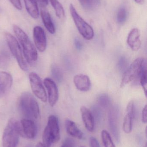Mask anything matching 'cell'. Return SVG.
I'll return each instance as SVG.
<instances>
[{
  "label": "cell",
  "mask_w": 147,
  "mask_h": 147,
  "mask_svg": "<svg viewBox=\"0 0 147 147\" xmlns=\"http://www.w3.org/2000/svg\"><path fill=\"white\" fill-rule=\"evenodd\" d=\"M0 11H1V9H0Z\"/></svg>",
  "instance_id": "obj_43"
},
{
  "label": "cell",
  "mask_w": 147,
  "mask_h": 147,
  "mask_svg": "<svg viewBox=\"0 0 147 147\" xmlns=\"http://www.w3.org/2000/svg\"><path fill=\"white\" fill-rule=\"evenodd\" d=\"M140 33V30L137 28L132 29L128 36V45L133 51H137L140 49L141 45V42Z\"/></svg>",
  "instance_id": "obj_17"
},
{
  "label": "cell",
  "mask_w": 147,
  "mask_h": 147,
  "mask_svg": "<svg viewBox=\"0 0 147 147\" xmlns=\"http://www.w3.org/2000/svg\"><path fill=\"white\" fill-rule=\"evenodd\" d=\"M5 38L10 51L16 59L20 68L24 71H27V65L24 59L20 46L17 40L9 33H5Z\"/></svg>",
  "instance_id": "obj_7"
},
{
  "label": "cell",
  "mask_w": 147,
  "mask_h": 147,
  "mask_svg": "<svg viewBox=\"0 0 147 147\" xmlns=\"http://www.w3.org/2000/svg\"><path fill=\"white\" fill-rule=\"evenodd\" d=\"M81 5L85 8H88V2L89 0H79Z\"/></svg>",
  "instance_id": "obj_36"
},
{
  "label": "cell",
  "mask_w": 147,
  "mask_h": 147,
  "mask_svg": "<svg viewBox=\"0 0 147 147\" xmlns=\"http://www.w3.org/2000/svg\"><path fill=\"white\" fill-rule=\"evenodd\" d=\"M73 82L76 88L80 91H88L91 86L89 78L85 74H79L75 75L73 78Z\"/></svg>",
  "instance_id": "obj_16"
},
{
  "label": "cell",
  "mask_w": 147,
  "mask_h": 147,
  "mask_svg": "<svg viewBox=\"0 0 147 147\" xmlns=\"http://www.w3.org/2000/svg\"><path fill=\"white\" fill-rule=\"evenodd\" d=\"M60 139V131L58 118L54 115L49 117L46 127L42 135V143L45 147H50Z\"/></svg>",
  "instance_id": "obj_4"
},
{
  "label": "cell",
  "mask_w": 147,
  "mask_h": 147,
  "mask_svg": "<svg viewBox=\"0 0 147 147\" xmlns=\"http://www.w3.org/2000/svg\"><path fill=\"white\" fill-rule=\"evenodd\" d=\"M41 16L42 22L47 30L51 34L55 33V26L49 12L45 8H42L41 10Z\"/></svg>",
  "instance_id": "obj_19"
},
{
  "label": "cell",
  "mask_w": 147,
  "mask_h": 147,
  "mask_svg": "<svg viewBox=\"0 0 147 147\" xmlns=\"http://www.w3.org/2000/svg\"><path fill=\"white\" fill-rule=\"evenodd\" d=\"M13 30L22 47L26 61L30 65L35 63L38 59L36 48L26 34L19 26L14 25Z\"/></svg>",
  "instance_id": "obj_3"
},
{
  "label": "cell",
  "mask_w": 147,
  "mask_h": 147,
  "mask_svg": "<svg viewBox=\"0 0 147 147\" xmlns=\"http://www.w3.org/2000/svg\"><path fill=\"white\" fill-rule=\"evenodd\" d=\"M53 8L55 10V14L58 18L63 19L65 17V11L62 4L58 0H49Z\"/></svg>",
  "instance_id": "obj_21"
},
{
  "label": "cell",
  "mask_w": 147,
  "mask_h": 147,
  "mask_svg": "<svg viewBox=\"0 0 147 147\" xmlns=\"http://www.w3.org/2000/svg\"><path fill=\"white\" fill-rule=\"evenodd\" d=\"M28 78L34 94L42 102H46L47 100L46 93L39 76L35 72H32L29 74Z\"/></svg>",
  "instance_id": "obj_8"
},
{
  "label": "cell",
  "mask_w": 147,
  "mask_h": 147,
  "mask_svg": "<svg viewBox=\"0 0 147 147\" xmlns=\"http://www.w3.org/2000/svg\"><path fill=\"white\" fill-rule=\"evenodd\" d=\"M35 147H45L42 142H39L37 144Z\"/></svg>",
  "instance_id": "obj_37"
},
{
  "label": "cell",
  "mask_w": 147,
  "mask_h": 147,
  "mask_svg": "<svg viewBox=\"0 0 147 147\" xmlns=\"http://www.w3.org/2000/svg\"><path fill=\"white\" fill-rule=\"evenodd\" d=\"M147 127L146 128V136H147Z\"/></svg>",
  "instance_id": "obj_39"
},
{
  "label": "cell",
  "mask_w": 147,
  "mask_h": 147,
  "mask_svg": "<svg viewBox=\"0 0 147 147\" xmlns=\"http://www.w3.org/2000/svg\"><path fill=\"white\" fill-rule=\"evenodd\" d=\"M51 73L53 77L58 82H60L63 79V74L60 69L58 66L54 65L51 67Z\"/></svg>",
  "instance_id": "obj_26"
},
{
  "label": "cell",
  "mask_w": 147,
  "mask_h": 147,
  "mask_svg": "<svg viewBox=\"0 0 147 147\" xmlns=\"http://www.w3.org/2000/svg\"><path fill=\"white\" fill-rule=\"evenodd\" d=\"M18 105L20 111L26 119L33 121L39 118L40 116L39 104L30 92H26L21 95Z\"/></svg>",
  "instance_id": "obj_1"
},
{
  "label": "cell",
  "mask_w": 147,
  "mask_h": 147,
  "mask_svg": "<svg viewBox=\"0 0 147 147\" xmlns=\"http://www.w3.org/2000/svg\"><path fill=\"white\" fill-rule=\"evenodd\" d=\"M140 82L145 92L146 96L147 95V63L144 65L141 73L140 77Z\"/></svg>",
  "instance_id": "obj_24"
},
{
  "label": "cell",
  "mask_w": 147,
  "mask_h": 147,
  "mask_svg": "<svg viewBox=\"0 0 147 147\" xmlns=\"http://www.w3.org/2000/svg\"><path fill=\"white\" fill-rule=\"evenodd\" d=\"M70 13L73 21L81 35L87 40H90L94 36V32L91 26H90L79 14L73 4L70 6Z\"/></svg>",
  "instance_id": "obj_6"
},
{
  "label": "cell",
  "mask_w": 147,
  "mask_h": 147,
  "mask_svg": "<svg viewBox=\"0 0 147 147\" xmlns=\"http://www.w3.org/2000/svg\"><path fill=\"white\" fill-rule=\"evenodd\" d=\"M13 84L11 74L5 71H0V98L8 93Z\"/></svg>",
  "instance_id": "obj_14"
},
{
  "label": "cell",
  "mask_w": 147,
  "mask_h": 147,
  "mask_svg": "<svg viewBox=\"0 0 147 147\" xmlns=\"http://www.w3.org/2000/svg\"><path fill=\"white\" fill-rule=\"evenodd\" d=\"M74 44L77 50H81L83 47V45L80 40L79 39L76 38L74 40Z\"/></svg>",
  "instance_id": "obj_35"
},
{
  "label": "cell",
  "mask_w": 147,
  "mask_h": 147,
  "mask_svg": "<svg viewBox=\"0 0 147 147\" xmlns=\"http://www.w3.org/2000/svg\"><path fill=\"white\" fill-rule=\"evenodd\" d=\"M12 5L18 10H22V6L20 0H9Z\"/></svg>",
  "instance_id": "obj_31"
},
{
  "label": "cell",
  "mask_w": 147,
  "mask_h": 147,
  "mask_svg": "<svg viewBox=\"0 0 147 147\" xmlns=\"http://www.w3.org/2000/svg\"><path fill=\"white\" fill-rule=\"evenodd\" d=\"M90 145L91 147H100L97 140L93 137H91L90 139Z\"/></svg>",
  "instance_id": "obj_33"
},
{
  "label": "cell",
  "mask_w": 147,
  "mask_h": 147,
  "mask_svg": "<svg viewBox=\"0 0 147 147\" xmlns=\"http://www.w3.org/2000/svg\"><path fill=\"white\" fill-rule=\"evenodd\" d=\"M79 147H85V146H81Z\"/></svg>",
  "instance_id": "obj_42"
},
{
  "label": "cell",
  "mask_w": 147,
  "mask_h": 147,
  "mask_svg": "<svg viewBox=\"0 0 147 147\" xmlns=\"http://www.w3.org/2000/svg\"><path fill=\"white\" fill-rule=\"evenodd\" d=\"M142 121L143 123H146L147 122V105H145L142 111Z\"/></svg>",
  "instance_id": "obj_32"
},
{
  "label": "cell",
  "mask_w": 147,
  "mask_h": 147,
  "mask_svg": "<svg viewBox=\"0 0 147 147\" xmlns=\"http://www.w3.org/2000/svg\"><path fill=\"white\" fill-rule=\"evenodd\" d=\"M127 62L126 58L122 57L120 58L118 63V66L121 71H125L127 68Z\"/></svg>",
  "instance_id": "obj_29"
},
{
  "label": "cell",
  "mask_w": 147,
  "mask_h": 147,
  "mask_svg": "<svg viewBox=\"0 0 147 147\" xmlns=\"http://www.w3.org/2000/svg\"><path fill=\"white\" fill-rule=\"evenodd\" d=\"M118 110L116 107L110 109L108 115V122L110 131L116 140H120V131L118 122Z\"/></svg>",
  "instance_id": "obj_10"
},
{
  "label": "cell",
  "mask_w": 147,
  "mask_h": 147,
  "mask_svg": "<svg viewBox=\"0 0 147 147\" xmlns=\"http://www.w3.org/2000/svg\"><path fill=\"white\" fill-rule=\"evenodd\" d=\"M10 57L9 54L5 51L0 52V69H5L9 65Z\"/></svg>",
  "instance_id": "obj_23"
},
{
  "label": "cell",
  "mask_w": 147,
  "mask_h": 147,
  "mask_svg": "<svg viewBox=\"0 0 147 147\" xmlns=\"http://www.w3.org/2000/svg\"><path fill=\"white\" fill-rule=\"evenodd\" d=\"M20 136L23 137L20 122L11 118L9 120L3 131V147H17Z\"/></svg>",
  "instance_id": "obj_2"
},
{
  "label": "cell",
  "mask_w": 147,
  "mask_h": 147,
  "mask_svg": "<svg viewBox=\"0 0 147 147\" xmlns=\"http://www.w3.org/2000/svg\"><path fill=\"white\" fill-rule=\"evenodd\" d=\"M33 147L32 146H28L27 147Z\"/></svg>",
  "instance_id": "obj_41"
},
{
  "label": "cell",
  "mask_w": 147,
  "mask_h": 147,
  "mask_svg": "<svg viewBox=\"0 0 147 147\" xmlns=\"http://www.w3.org/2000/svg\"><path fill=\"white\" fill-rule=\"evenodd\" d=\"M134 116V105L133 101H131L127 106V114L124 117L123 123V129L126 134H130L132 131L133 121Z\"/></svg>",
  "instance_id": "obj_13"
},
{
  "label": "cell",
  "mask_w": 147,
  "mask_h": 147,
  "mask_svg": "<svg viewBox=\"0 0 147 147\" xmlns=\"http://www.w3.org/2000/svg\"><path fill=\"white\" fill-rule=\"evenodd\" d=\"M23 138L33 139L37 133V128L33 121L24 118L20 121Z\"/></svg>",
  "instance_id": "obj_12"
},
{
  "label": "cell",
  "mask_w": 147,
  "mask_h": 147,
  "mask_svg": "<svg viewBox=\"0 0 147 147\" xmlns=\"http://www.w3.org/2000/svg\"><path fill=\"white\" fill-rule=\"evenodd\" d=\"M44 84L48 92L49 104L51 107H53L58 100V90L57 85L53 80L48 78L45 79Z\"/></svg>",
  "instance_id": "obj_9"
},
{
  "label": "cell",
  "mask_w": 147,
  "mask_h": 147,
  "mask_svg": "<svg viewBox=\"0 0 147 147\" xmlns=\"http://www.w3.org/2000/svg\"><path fill=\"white\" fill-rule=\"evenodd\" d=\"M65 124L66 132L70 136L79 140L83 139V134L79 128L75 123L71 120L67 119L66 120Z\"/></svg>",
  "instance_id": "obj_18"
},
{
  "label": "cell",
  "mask_w": 147,
  "mask_h": 147,
  "mask_svg": "<svg viewBox=\"0 0 147 147\" xmlns=\"http://www.w3.org/2000/svg\"><path fill=\"white\" fill-rule=\"evenodd\" d=\"M37 3H39L42 8H45L48 4V0H35Z\"/></svg>",
  "instance_id": "obj_34"
},
{
  "label": "cell",
  "mask_w": 147,
  "mask_h": 147,
  "mask_svg": "<svg viewBox=\"0 0 147 147\" xmlns=\"http://www.w3.org/2000/svg\"><path fill=\"white\" fill-rule=\"evenodd\" d=\"M145 147H147V143H146V145H145Z\"/></svg>",
  "instance_id": "obj_40"
},
{
  "label": "cell",
  "mask_w": 147,
  "mask_h": 147,
  "mask_svg": "<svg viewBox=\"0 0 147 147\" xmlns=\"http://www.w3.org/2000/svg\"><path fill=\"white\" fill-rule=\"evenodd\" d=\"M74 140L70 138H66L62 143L60 147H75Z\"/></svg>",
  "instance_id": "obj_28"
},
{
  "label": "cell",
  "mask_w": 147,
  "mask_h": 147,
  "mask_svg": "<svg viewBox=\"0 0 147 147\" xmlns=\"http://www.w3.org/2000/svg\"><path fill=\"white\" fill-rule=\"evenodd\" d=\"M98 101L99 105L104 108L108 107L110 103V98L108 95L106 94L100 95L98 97Z\"/></svg>",
  "instance_id": "obj_25"
},
{
  "label": "cell",
  "mask_w": 147,
  "mask_h": 147,
  "mask_svg": "<svg viewBox=\"0 0 147 147\" xmlns=\"http://www.w3.org/2000/svg\"><path fill=\"white\" fill-rule=\"evenodd\" d=\"M33 39L36 47L41 52L45 51L47 46V39L43 28L39 26L35 27L33 29Z\"/></svg>",
  "instance_id": "obj_11"
},
{
  "label": "cell",
  "mask_w": 147,
  "mask_h": 147,
  "mask_svg": "<svg viewBox=\"0 0 147 147\" xmlns=\"http://www.w3.org/2000/svg\"><path fill=\"white\" fill-rule=\"evenodd\" d=\"M101 136L104 147H116L108 131L105 130H102Z\"/></svg>",
  "instance_id": "obj_22"
},
{
  "label": "cell",
  "mask_w": 147,
  "mask_h": 147,
  "mask_svg": "<svg viewBox=\"0 0 147 147\" xmlns=\"http://www.w3.org/2000/svg\"><path fill=\"white\" fill-rule=\"evenodd\" d=\"M100 4V0H89L87 9H95L98 7Z\"/></svg>",
  "instance_id": "obj_30"
},
{
  "label": "cell",
  "mask_w": 147,
  "mask_h": 147,
  "mask_svg": "<svg viewBox=\"0 0 147 147\" xmlns=\"http://www.w3.org/2000/svg\"><path fill=\"white\" fill-rule=\"evenodd\" d=\"M138 4H142L144 2V0H134Z\"/></svg>",
  "instance_id": "obj_38"
},
{
  "label": "cell",
  "mask_w": 147,
  "mask_h": 147,
  "mask_svg": "<svg viewBox=\"0 0 147 147\" xmlns=\"http://www.w3.org/2000/svg\"><path fill=\"white\" fill-rule=\"evenodd\" d=\"M146 60L143 58H138L125 71L121 82V87H123L130 82L140 78V75Z\"/></svg>",
  "instance_id": "obj_5"
},
{
  "label": "cell",
  "mask_w": 147,
  "mask_h": 147,
  "mask_svg": "<svg viewBox=\"0 0 147 147\" xmlns=\"http://www.w3.org/2000/svg\"><path fill=\"white\" fill-rule=\"evenodd\" d=\"M25 7L29 15L35 19H38L39 16L38 3L35 0H23Z\"/></svg>",
  "instance_id": "obj_20"
},
{
  "label": "cell",
  "mask_w": 147,
  "mask_h": 147,
  "mask_svg": "<svg viewBox=\"0 0 147 147\" xmlns=\"http://www.w3.org/2000/svg\"><path fill=\"white\" fill-rule=\"evenodd\" d=\"M80 111L85 127L88 131L93 132L95 128V120L92 112L84 106L80 108Z\"/></svg>",
  "instance_id": "obj_15"
},
{
  "label": "cell",
  "mask_w": 147,
  "mask_h": 147,
  "mask_svg": "<svg viewBox=\"0 0 147 147\" xmlns=\"http://www.w3.org/2000/svg\"><path fill=\"white\" fill-rule=\"evenodd\" d=\"M127 18V11L124 7H121L118 10L117 14V21L120 24H123L126 22Z\"/></svg>",
  "instance_id": "obj_27"
}]
</instances>
